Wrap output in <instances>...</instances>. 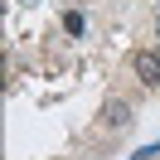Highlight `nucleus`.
Instances as JSON below:
<instances>
[{"label":"nucleus","instance_id":"4","mask_svg":"<svg viewBox=\"0 0 160 160\" xmlns=\"http://www.w3.org/2000/svg\"><path fill=\"white\" fill-rule=\"evenodd\" d=\"M150 155H160V146H146V150H136L131 160H150Z\"/></svg>","mask_w":160,"mask_h":160},{"label":"nucleus","instance_id":"3","mask_svg":"<svg viewBox=\"0 0 160 160\" xmlns=\"http://www.w3.org/2000/svg\"><path fill=\"white\" fill-rule=\"evenodd\" d=\"M63 29H68L73 39H78V34L88 29V24H82V15H78V10H63Z\"/></svg>","mask_w":160,"mask_h":160},{"label":"nucleus","instance_id":"2","mask_svg":"<svg viewBox=\"0 0 160 160\" xmlns=\"http://www.w3.org/2000/svg\"><path fill=\"white\" fill-rule=\"evenodd\" d=\"M102 117H107V126H112V131H126V126H131V102L112 97L107 107H102Z\"/></svg>","mask_w":160,"mask_h":160},{"label":"nucleus","instance_id":"1","mask_svg":"<svg viewBox=\"0 0 160 160\" xmlns=\"http://www.w3.org/2000/svg\"><path fill=\"white\" fill-rule=\"evenodd\" d=\"M136 78L146 82V88H160V53H155V49L136 53Z\"/></svg>","mask_w":160,"mask_h":160}]
</instances>
